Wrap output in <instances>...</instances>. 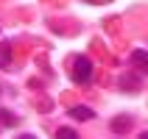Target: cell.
<instances>
[{"label": "cell", "mask_w": 148, "mask_h": 139, "mask_svg": "<svg viewBox=\"0 0 148 139\" xmlns=\"http://www.w3.org/2000/svg\"><path fill=\"white\" fill-rule=\"evenodd\" d=\"M92 78V61L87 56H78L73 61V81L75 83H90Z\"/></svg>", "instance_id": "6da1fadb"}, {"label": "cell", "mask_w": 148, "mask_h": 139, "mask_svg": "<svg viewBox=\"0 0 148 139\" xmlns=\"http://www.w3.org/2000/svg\"><path fill=\"white\" fill-rule=\"evenodd\" d=\"M70 117H73V120H78V123H84V120H92V117H95V111H92L90 106H70Z\"/></svg>", "instance_id": "7a4b0ae2"}, {"label": "cell", "mask_w": 148, "mask_h": 139, "mask_svg": "<svg viewBox=\"0 0 148 139\" xmlns=\"http://www.w3.org/2000/svg\"><path fill=\"white\" fill-rule=\"evenodd\" d=\"M132 61H134V67H140L143 73H148V50H134Z\"/></svg>", "instance_id": "3957f363"}, {"label": "cell", "mask_w": 148, "mask_h": 139, "mask_svg": "<svg viewBox=\"0 0 148 139\" xmlns=\"http://www.w3.org/2000/svg\"><path fill=\"white\" fill-rule=\"evenodd\" d=\"M129 125H132V117H129V114L115 117V120H112V128H115L117 134H126V131H129Z\"/></svg>", "instance_id": "277c9868"}, {"label": "cell", "mask_w": 148, "mask_h": 139, "mask_svg": "<svg viewBox=\"0 0 148 139\" xmlns=\"http://www.w3.org/2000/svg\"><path fill=\"white\" fill-rule=\"evenodd\" d=\"M8 64H11V45H8V42H3V45H0V67L6 70Z\"/></svg>", "instance_id": "5b68a950"}, {"label": "cell", "mask_w": 148, "mask_h": 139, "mask_svg": "<svg viewBox=\"0 0 148 139\" xmlns=\"http://www.w3.org/2000/svg\"><path fill=\"white\" fill-rule=\"evenodd\" d=\"M120 83H123L126 92H137V89H140V78H132V75H123Z\"/></svg>", "instance_id": "8992f818"}, {"label": "cell", "mask_w": 148, "mask_h": 139, "mask_svg": "<svg viewBox=\"0 0 148 139\" xmlns=\"http://www.w3.org/2000/svg\"><path fill=\"white\" fill-rule=\"evenodd\" d=\"M56 139H78V134H75L73 128H59V131H56Z\"/></svg>", "instance_id": "52a82bcc"}, {"label": "cell", "mask_w": 148, "mask_h": 139, "mask_svg": "<svg viewBox=\"0 0 148 139\" xmlns=\"http://www.w3.org/2000/svg\"><path fill=\"white\" fill-rule=\"evenodd\" d=\"M0 120H3L6 125H17V117H14V114H8L6 108H0Z\"/></svg>", "instance_id": "ba28073f"}, {"label": "cell", "mask_w": 148, "mask_h": 139, "mask_svg": "<svg viewBox=\"0 0 148 139\" xmlns=\"http://www.w3.org/2000/svg\"><path fill=\"white\" fill-rule=\"evenodd\" d=\"M20 139H36V136H31V134H23V136H20Z\"/></svg>", "instance_id": "9c48e42d"}, {"label": "cell", "mask_w": 148, "mask_h": 139, "mask_svg": "<svg viewBox=\"0 0 148 139\" xmlns=\"http://www.w3.org/2000/svg\"><path fill=\"white\" fill-rule=\"evenodd\" d=\"M140 139H148V131H145V134H140Z\"/></svg>", "instance_id": "30bf717a"}]
</instances>
